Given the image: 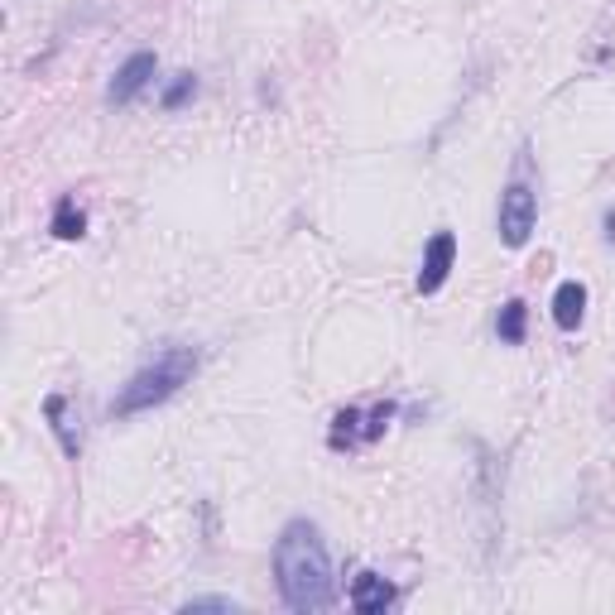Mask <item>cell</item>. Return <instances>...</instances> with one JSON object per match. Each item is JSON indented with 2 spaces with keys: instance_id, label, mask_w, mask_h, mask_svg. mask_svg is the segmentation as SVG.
<instances>
[{
  "instance_id": "1",
  "label": "cell",
  "mask_w": 615,
  "mask_h": 615,
  "mask_svg": "<svg viewBox=\"0 0 615 615\" xmlns=\"http://www.w3.org/2000/svg\"><path fill=\"white\" fill-rule=\"evenodd\" d=\"M274 577L284 606L298 615L327 611L332 606V563H327V543L308 519L284 524V534L274 543Z\"/></svg>"
},
{
  "instance_id": "2",
  "label": "cell",
  "mask_w": 615,
  "mask_h": 615,
  "mask_svg": "<svg viewBox=\"0 0 615 615\" xmlns=\"http://www.w3.org/2000/svg\"><path fill=\"white\" fill-rule=\"evenodd\" d=\"M193 370H197L193 346H169V351H159L145 370H135L121 385V394L111 399V414H116V419H130V414H145V409L169 404L173 394L193 380Z\"/></svg>"
},
{
  "instance_id": "3",
  "label": "cell",
  "mask_w": 615,
  "mask_h": 615,
  "mask_svg": "<svg viewBox=\"0 0 615 615\" xmlns=\"http://www.w3.org/2000/svg\"><path fill=\"white\" fill-rule=\"evenodd\" d=\"M534 222H539V202H534V188L524 183V178H515L505 193H500V217H495V226H500V241L510 250L529 246V236H534Z\"/></svg>"
},
{
  "instance_id": "4",
  "label": "cell",
  "mask_w": 615,
  "mask_h": 615,
  "mask_svg": "<svg viewBox=\"0 0 615 615\" xmlns=\"http://www.w3.org/2000/svg\"><path fill=\"white\" fill-rule=\"evenodd\" d=\"M457 265V236L452 231H433V241L423 246V265H419V294H438L447 284V274Z\"/></svg>"
},
{
  "instance_id": "5",
  "label": "cell",
  "mask_w": 615,
  "mask_h": 615,
  "mask_svg": "<svg viewBox=\"0 0 615 615\" xmlns=\"http://www.w3.org/2000/svg\"><path fill=\"white\" fill-rule=\"evenodd\" d=\"M154 73H159V58H154V53H130L121 68H116L111 87H106V101H111V106H125V101H135L149 87V77H154Z\"/></svg>"
},
{
  "instance_id": "6",
  "label": "cell",
  "mask_w": 615,
  "mask_h": 615,
  "mask_svg": "<svg viewBox=\"0 0 615 615\" xmlns=\"http://www.w3.org/2000/svg\"><path fill=\"white\" fill-rule=\"evenodd\" d=\"M44 419H49L53 428V438H58V447H63V457H82V433H77V414H73V404L63 399V394H49L44 399Z\"/></svg>"
},
{
  "instance_id": "7",
  "label": "cell",
  "mask_w": 615,
  "mask_h": 615,
  "mask_svg": "<svg viewBox=\"0 0 615 615\" xmlns=\"http://www.w3.org/2000/svg\"><path fill=\"white\" fill-rule=\"evenodd\" d=\"M394 606V587L380 577V572H356V582H351V611L361 615H380Z\"/></svg>"
},
{
  "instance_id": "8",
  "label": "cell",
  "mask_w": 615,
  "mask_h": 615,
  "mask_svg": "<svg viewBox=\"0 0 615 615\" xmlns=\"http://www.w3.org/2000/svg\"><path fill=\"white\" fill-rule=\"evenodd\" d=\"M582 318H587V284L567 279V284H558V294H553V322L563 332H577Z\"/></svg>"
},
{
  "instance_id": "9",
  "label": "cell",
  "mask_w": 615,
  "mask_h": 615,
  "mask_svg": "<svg viewBox=\"0 0 615 615\" xmlns=\"http://www.w3.org/2000/svg\"><path fill=\"white\" fill-rule=\"evenodd\" d=\"M49 231L58 236V241H82V236H87V212L77 207L73 197H58V207H53Z\"/></svg>"
},
{
  "instance_id": "10",
  "label": "cell",
  "mask_w": 615,
  "mask_h": 615,
  "mask_svg": "<svg viewBox=\"0 0 615 615\" xmlns=\"http://www.w3.org/2000/svg\"><path fill=\"white\" fill-rule=\"evenodd\" d=\"M495 332H500V342L505 346H524V332H529V308H524V298H510V303L500 308Z\"/></svg>"
},
{
  "instance_id": "11",
  "label": "cell",
  "mask_w": 615,
  "mask_h": 615,
  "mask_svg": "<svg viewBox=\"0 0 615 615\" xmlns=\"http://www.w3.org/2000/svg\"><path fill=\"white\" fill-rule=\"evenodd\" d=\"M361 409L356 404H346L342 414L332 419V433H327V443H332V452H346V447H356V438H361Z\"/></svg>"
},
{
  "instance_id": "12",
  "label": "cell",
  "mask_w": 615,
  "mask_h": 615,
  "mask_svg": "<svg viewBox=\"0 0 615 615\" xmlns=\"http://www.w3.org/2000/svg\"><path fill=\"white\" fill-rule=\"evenodd\" d=\"M188 97H197V77H193V73H178V77L169 82V87H164L159 106H164V111H178V106H183Z\"/></svg>"
},
{
  "instance_id": "13",
  "label": "cell",
  "mask_w": 615,
  "mask_h": 615,
  "mask_svg": "<svg viewBox=\"0 0 615 615\" xmlns=\"http://www.w3.org/2000/svg\"><path fill=\"white\" fill-rule=\"evenodd\" d=\"M394 419V404H375L370 409V419H366V443H375L380 433H385V423Z\"/></svg>"
},
{
  "instance_id": "14",
  "label": "cell",
  "mask_w": 615,
  "mask_h": 615,
  "mask_svg": "<svg viewBox=\"0 0 615 615\" xmlns=\"http://www.w3.org/2000/svg\"><path fill=\"white\" fill-rule=\"evenodd\" d=\"M183 611H236V601H231V596H197Z\"/></svg>"
},
{
  "instance_id": "15",
  "label": "cell",
  "mask_w": 615,
  "mask_h": 615,
  "mask_svg": "<svg viewBox=\"0 0 615 615\" xmlns=\"http://www.w3.org/2000/svg\"><path fill=\"white\" fill-rule=\"evenodd\" d=\"M606 241H615V212H606Z\"/></svg>"
}]
</instances>
